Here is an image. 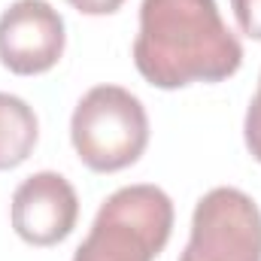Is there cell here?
I'll list each match as a JSON object with an SVG mask.
<instances>
[{"mask_svg": "<svg viewBox=\"0 0 261 261\" xmlns=\"http://www.w3.org/2000/svg\"><path fill=\"white\" fill-rule=\"evenodd\" d=\"M70 140L85 167L97 173H116L130 167L146 152L149 116L128 88L97 85L76 103Z\"/></svg>", "mask_w": 261, "mask_h": 261, "instance_id": "3", "label": "cell"}, {"mask_svg": "<svg viewBox=\"0 0 261 261\" xmlns=\"http://www.w3.org/2000/svg\"><path fill=\"white\" fill-rule=\"evenodd\" d=\"M173 231V200L158 186H125L103 200L73 261H155Z\"/></svg>", "mask_w": 261, "mask_h": 261, "instance_id": "2", "label": "cell"}, {"mask_svg": "<svg viewBox=\"0 0 261 261\" xmlns=\"http://www.w3.org/2000/svg\"><path fill=\"white\" fill-rule=\"evenodd\" d=\"M12 228L31 246H55L70 237L79 219L76 189L61 173L43 170L28 176L12 195Z\"/></svg>", "mask_w": 261, "mask_h": 261, "instance_id": "6", "label": "cell"}, {"mask_svg": "<svg viewBox=\"0 0 261 261\" xmlns=\"http://www.w3.org/2000/svg\"><path fill=\"white\" fill-rule=\"evenodd\" d=\"M134 64L149 85L173 91L234 76L243 46L222 21L216 0H143Z\"/></svg>", "mask_w": 261, "mask_h": 261, "instance_id": "1", "label": "cell"}, {"mask_svg": "<svg viewBox=\"0 0 261 261\" xmlns=\"http://www.w3.org/2000/svg\"><path fill=\"white\" fill-rule=\"evenodd\" d=\"M64 40V18L46 0H15L0 15V64L18 76L52 70Z\"/></svg>", "mask_w": 261, "mask_h": 261, "instance_id": "5", "label": "cell"}, {"mask_svg": "<svg viewBox=\"0 0 261 261\" xmlns=\"http://www.w3.org/2000/svg\"><path fill=\"white\" fill-rule=\"evenodd\" d=\"M67 3L85 15H113L125 0H67Z\"/></svg>", "mask_w": 261, "mask_h": 261, "instance_id": "10", "label": "cell"}, {"mask_svg": "<svg viewBox=\"0 0 261 261\" xmlns=\"http://www.w3.org/2000/svg\"><path fill=\"white\" fill-rule=\"evenodd\" d=\"M40 137L37 113L15 94L0 91V170H12L34 152Z\"/></svg>", "mask_w": 261, "mask_h": 261, "instance_id": "7", "label": "cell"}, {"mask_svg": "<svg viewBox=\"0 0 261 261\" xmlns=\"http://www.w3.org/2000/svg\"><path fill=\"white\" fill-rule=\"evenodd\" d=\"M237 24L246 37L261 40V0H231Z\"/></svg>", "mask_w": 261, "mask_h": 261, "instance_id": "9", "label": "cell"}, {"mask_svg": "<svg viewBox=\"0 0 261 261\" xmlns=\"http://www.w3.org/2000/svg\"><path fill=\"white\" fill-rule=\"evenodd\" d=\"M179 261H261V210L240 189H213L197 200L192 240Z\"/></svg>", "mask_w": 261, "mask_h": 261, "instance_id": "4", "label": "cell"}, {"mask_svg": "<svg viewBox=\"0 0 261 261\" xmlns=\"http://www.w3.org/2000/svg\"><path fill=\"white\" fill-rule=\"evenodd\" d=\"M243 137H246V149L252 152V158L261 164V79H258V91L246 110V122H243Z\"/></svg>", "mask_w": 261, "mask_h": 261, "instance_id": "8", "label": "cell"}]
</instances>
